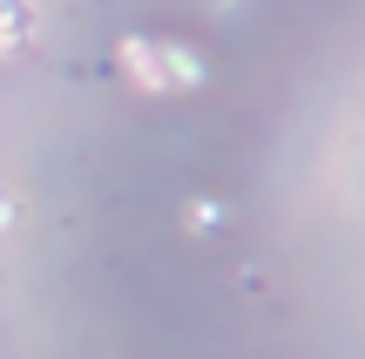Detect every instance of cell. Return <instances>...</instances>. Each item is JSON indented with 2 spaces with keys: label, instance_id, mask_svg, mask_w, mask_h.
<instances>
[{
  "label": "cell",
  "instance_id": "cell-1",
  "mask_svg": "<svg viewBox=\"0 0 365 359\" xmlns=\"http://www.w3.org/2000/svg\"><path fill=\"white\" fill-rule=\"evenodd\" d=\"M122 61H129V75L143 81V89H170V81H163V54H156V41H122Z\"/></svg>",
  "mask_w": 365,
  "mask_h": 359
},
{
  "label": "cell",
  "instance_id": "cell-2",
  "mask_svg": "<svg viewBox=\"0 0 365 359\" xmlns=\"http://www.w3.org/2000/svg\"><path fill=\"white\" fill-rule=\"evenodd\" d=\"M156 54H163V81H182V89L203 81V61H196L190 48H156Z\"/></svg>",
  "mask_w": 365,
  "mask_h": 359
}]
</instances>
